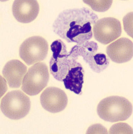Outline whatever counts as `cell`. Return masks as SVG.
<instances>
[{"label": "cell", "instance_id": "obj_1", "mask_svg": "<svg viewBox=\"0 0 133 134\" xmlns=\"http://www.w3.org/2000/svg\"><path fill=\"white\" fill-rule=\"evenodd\" d=\"M98 19L96 14L85 7L66 9L54 21L53 30L68 43L81 45L92 38V26Z\"/></svg>", "mask_w": 133, "mask_h": 134}, {"label": "cell", "instance_id": "obj_2", "mask_svg": "<svg viewBox=\"0 0 133 134\" xmlns=\"http://www.w3.org/2000/svg\"><path fill=\"white\" fill-rule=\"evenodd\" d=\"M132 105L126 98L111 96L101 100L97 107V113L100 118L114 123L126 120L132 113Z\"/></svg>", "mask_w": 133, "mask_h": 134}, {"label": "cell", "instance_id": "obj_3", "mask_svg": "<svg viewBox=\"0 0 133 134\" xmlns=\"http://www.w3.org/2000/svg\"><path fill=\"white\" fill-rule=\"evenodd\" d=\"M30 107L29 98L19 90L9 92L1 101V109L3 113L12 120L23 118L29 113Z\"/></svg>", "mask_w": 133, "mask_h": 134}, {"label": "cell", "instance_id": "obj_4", "mask_svg": "<svg viewBox=\"0 0 133 134\" xmlns=\"http://www.w3.org/2000/svg\"><path fill=\"white\" fill-rule=\"evenodd\" d=\"M50 47L53 54L50 62V72L55 79L62 81L69 69L78 63L69 57L66 46L63 42H54Z\"/></svg>", "mask_w": 133, "mask_h": 134}, {"label": "cell", "instance_id": "obj_5", "mask_svg": "<svg viewBox=\"0 0 133 134\" xmlns=\"http://www.w3.org/2000/svg\"><path fill=\"white\" fill-rule=\"evenodd\" d=\"M49 80L46 64L37 63L29 68L23 80L21 89L28 95H36L47 86Z\"/></svg>", "mask_w": 133, "mask_h": 134}, {"label": "cell", "instance_id": "obj_6", "mask_svg": "<svg viewBox=\"0 0 133 134\" xmlns=\"http://www.w3.org/2000/svg\"><path fill=\"white\" fill-rule=\"evenodd\" d=\"M48 45L43 37L34 36L24 40L19 48V56L28 65L43 61L47 56Z\"/></svg>", "mask_w": 133, "mask_h": 134}, {"label": "cell", "instance_id": "obj_7", "mask_svg": "<svg viewBox=\"0 0 133 134\" xmlns=\"http://www.w3.org/2000/svg\"><path fill=\"white\" fill-rule=\"evenodd\" d=\"M93 33L96 40L104 45H107L121 35V23L117 19L106 17L100 19L93 26Z\"/></svg>", "mask_w": 133, "mask_h": 134}, {"label": "cell", "instance_id": "obj_8", "mask_svg": "<svg viewBox=\"0 0 133 134\" xmlns=\"http://www.w3.org/2000/svg\"><path fill=\"white\" fill-rule=\"evenodd\" d=\"M42 107L51 113H59L64 110L68 102L67 96L63 90L56 87H48L40 96Z\"/></svg>", "mask_w": 133, "mask_h": 134}, {"label": "cell", "instance_id": "obj_9", "mask_svg": "<svg viewBox=\"0 0 133 134\" xmlns=\"http://www.w3.org/2000/svg\"><path fill=\"white\" fill-rule=\"evenodd\" d=\"M106 52L113 62L118 64L126 63L133 57V42L128 38H120L107 46Z\"/></svg>", "mask_w": 133, "mask_h": 134}, {"label": "cell", "instance_id": "obj_10", "mask_svg": "<svg viewBox=\"0 0 133 134\" xmlns=\"http://www.w3.org/2000/svg\"><path fill=\"white\" fill-rule=\"evenodd\" d=\"M39 5L35 0H16L12 6L15 18L19 22L28 24L35 20L39 14Z\"/></svg>", "mask_w": 133, "mask_h": 134}, {"label": "cell", "instance_id": "obj_11", "mask_svg": "<svg viewBox=\"0 0 133 134\" xmlns=\"http://www.w3.org/2000/svg\"><path fill=\"white\" fill-rule=\"evenodd\" d=\"M28 68L26 65L19 60L13 59L5 64L2 74L10 87L18 88L22 83Z\"/></svg>", "mask_w": 133, "mask_h": 134}, {"label": "cell", "instance_id": "obj_12", "mask_svg": "<svg viewBox=\"0 0 133 134\" xmlns=\"http://www.w3.org/2000/svg\"><path fill=\"white\" fill-rule=\"evenodd\" d=\"M84 72L83 68L80 63L71 67L62 80L66 88L77 94H81L84 83Z\"/></svg>", "mask_w": 133, "mask_h": 134}, {"label": "cell", "instance_id": "obj_13", "mask_svg": "<svg viewBox=\"0 0 133 134\" xmlns=\"http://www.w3.org/2000/svg\"><path fill=\"white\" fill-rule=\"evenodd\" d=\"M98 46L94 41H87L81 45L77 44L71 48L68 52L69 57L76 60L78 57H82L84 60L87 63L91 58L96 54Z\"/></svg>", "mask_w": 133, "mask_h": 134}, {"label": "cell", "instance_id": "obj_14", "mask_svg": "<svg viewBox=\"0 0 133 134\" xmlns=\"http://www.w3.org/2000/svg\"><path fill=\"white\" fill-rule=\"evenodd\" d=\"M87 63L92 71L99 73L107 68L110 64V59L105 54L97 53L91 58Z\"/></svg>", "mask_w": 133, "mask_h": 134}, {"label": "cell", "instance_id": "obj_15", "mask_svg": "<svg viewBox=\"0 0 133 134\" xmlns=\"http://www.w3.org/2000/svg\"><path fill=\"white\" fill-rule=\"evenodd\" d=\"M83 2L94 11L101 12L108 10L111 6L113 2V1L111 0H87L83 1Z\"/></svg>", "mask_w": 133, "mask_h": 134}, {"label": "cell", "instance_id": "obj_16", "mask_svg": "<svg viewBox=\"0 0 133 134\" xmlns=\"http://www.w3.org/2000/svg\"><path fill=\"white\" fill-rule=\"evenodd\" d=\"M110 134H133L132 128L126 123H116L113 125L110 130Z\"/></svg>", "mask_w": 133, "mask_h": 134}, {"label": "cell", "instance_id": "obj_17", "mask_svg": "<svg viewBox=\"0 0 133 134\" xmlns=\"http://www.w3.org/2000/svg\"><path fill=\"white\" fill-rule=\"evenodd\" d=\"M123 21L124 30L133 38V12L127 14L123 18Z\"/></svg>", "mask_w": 133, "mask_h": 134}, {"label": "cell", "instance_id": "obj_18", "mask_svg": "<svg viewBox=\"0 0 133 134\" xmlns=\"http://www.w3.org/2000/svg\"><path fill=\"white\" fill-rule=\"evenodd\" d=\"M87 134H108L107 129L103 125L95 124L90 126L87 132Z\"/></svg>", "mask_w": 133, "mask_h": 134}]
</instances>
